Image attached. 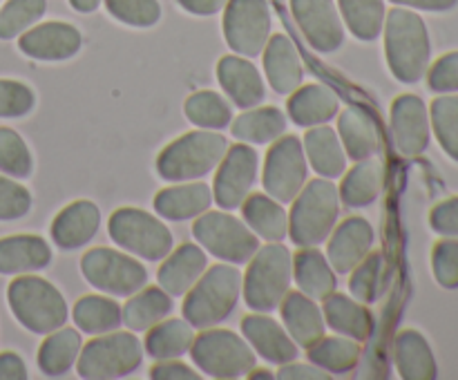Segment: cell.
<instances>
[{"mask_svg":"<svg viewBox=\"0 0 458 380\" xmlns=\"http://www.w3.org/2000/svg\"><path fill=\"white\" fill-rule=\"evenodd\" d=\"M277 378H282V380H329L331 374L329 371L320 369V367L286 362V365H280Z\"/></svg>","mask_w":458,"mask_h":380,"instance_id":"11a10c76","label":"cell"},{"mask_svg":"<svg viewBox=\"0 0 458 380\" xmlns=\"http://www.w3.org/2000/svg\"><path fill=\"white\" fill-rule=\"evenodd\" d=\"M429 224L441 235H458V197L443 201L429 213Z\"/></svg>","mask_w":458,"mask_h":380,"instance_id":"f5cc1de1","label":"cell"},{"mask_svg":"<svg viewBox=\"0 0 458 380\" xmlns=\"http://www.w3.org/2000/svg\"><path fill=\"white\" fill-rule=\"evenodd\" d=\"M383 165L374 159L358 161L343 179V186L338 188L340 199L349 206V208H362L369 206L371 201L378 199L380 190H383Z\"/></svg>","mask_w":458,"mask_h":380,"instance_id":"8d00e7d4","label":"cell"},{"mask_svg":"<svg viewBox=\"0 0 458 380\" xmlns=\"http://www.w3.org/2000/svg\"><path fill=\"white\" fill-rule=\"evenodd\" d=\"M226 150V137L213 130L188 132L161 150L157 159V173L165 182H192L217 168Z\"/></svg>","mask_w":458,"mask_h":380,"instance_id":"277c9868","label":"cell"},{"mask_svg":"<svg viewBox=\"0 0 458 380\" xmlns=\"http://www.w3.org/2000/svg\"><path fill=\"white\" fill-rule=\"evenodd\" d=\"M392 132L398 152L416 156L429 146V116L423 98L403 94L392 106Z\"/></svg>","mask_w":458,"mask_h":380,"instance_id":"e0dca14e","label":"cell"},{"mask_svg":"<svg viewBox=\"0 0 458 380\" xmlns=\"http://www.w3.org/2000/svg\"><path fill=\"white\" fill-rule=\"evenodd\" d=\"M224 38L240 56H259L271 38L267 0H228L224 7Z\"/></svg>","mask_w":458,"mask_h":380,"instance_id":"7c38bea8","label":"cell"},{"mask_svg":"<svg viewBox=\"0 0 458 380\" xmlns=\"http://www.w3.org/2000/svg\"><path fill=\"white\" fill-rule=\"evenodd\" d=\"M385 54L401 83H419L429 67L432 45L423 18L410 9H392L385 16Z\"/></svg>","mask_w":458,"mask_h":380,"instance_id":"6da1fadb","label":"cell"},{"mask_svg":"<svg viewBox=\"0 0 458 380\" xmlns=\"http://www.w3.org/2000/svg\"><path fill=\"white\" fill-rule=\"evenodd\" d=\"M76 326L85 334H107L121 325V307L112 298L103 295H85L74 304L72 311Z\"/></svg>","mask_w":458,"mask_h":380,"instance_id":"60d3db41","label":"cell"},{"mask_svg":"<svg viewBox=\"0 0 458 380\" xmlns=\"http://www.w3.org/2000/svg\"><path fill=\"white\" fill-rule=\"evenodd\" d=\"M322 316H325V325H329L335 334H343L347 338L358 340V342L369 338L371 331H374L371 313L362 307V302L347 298V295L331 293L325 300Z\"/></svg>","mask_w":458,"mask_h":380,"instance_id":"4dcf8cb0","label":"cell"},{"mask_svg":"<svg viewBox=\"0 0 458 380\" xmlns=\"http://www.w3.org/2000/svg\"><path fill=\"white\" fill-rule=\"evenodd\" d=\"M217 79L224 92L242 110L259 106L264 101V80L258 67L246 56H224L217 63Z\"/></svg>","mask_w":458,"mask_h":380,"instance_id":"ffe728a7","label":"cell"},{"mask_svg":"<svg viewBox=\"0 0 458 380\" xmlns=\"http://www.w3.org/2000/svg\"><path fill=\"white\" fill-rule=\"evenodd\" d=\"M103 0H70L72 9H76L79 13H92L97 12L98 4H101Z\"/></svg>","mask_w":458,"mask_h":380,"instance_id":"91938a15","label":"cell"},{"mask_svg":"<svg viewBox=\"0 0 458 380\" xmlns=\"http://www.w3.org/2000/svg\"><path fill=\"white\" fill-rule=\"evenodd\" d=\"M81 273L94 289L110 295H132L148 282L143 264L114 249L88 250L81 259Z\"/></svg>","mask_w":458,"mask_h":380,"instance_id":"8fae6325","label":"cell"},{"mask_svg":"<svg viewBox=\"0 0 458 380\" xmlns=\"http://www.w3.org/2000/svg\"><path fill=\"white\" fill-rule=\"evenodd\" d=\"M428 83L434 92H456L458 89V52H450L429 67Z\"/></svg>","mask_w":458,"mask_h":380,"instance_id":"816d5d0a","label":"cell"},{"mask_svg":"<svg viewBox=\"0 0 458 380\" xmlns=\"http://www.w3.org/2000/svg\"><path fill=\"white\" fill-rule=\"evenodd\" d=\"M338 137L353 161H365L378 152L380 132L376 121L360 107H347L338 119Z\"/></svg>","mask_w":458,"mask_h":380,"instance_id":"f546056e","label":"cell"},{"mask_svg":"<svg viewBox=\"0 0 458 380\" xmlns=\"http://www.w3.org/2000/svg\"><path fill=\"white\" fill-rule=\"evenodd\" d=\"M282 320H284L286 334L293 338L295 344L309 349L325 335V316L318 302L302 291L286 293L282 300Z\"/></svg>","mask_w":458,"mask_h":380,"instance_id":"cb8c5ba5","label":"cell"},{"mask_svg":"<svg viewBox=\"0 0 458 380\" xmlns=\"http://www.w3.org/2000/svg\"><path fill=\"white\" fill-rule=\"evenodd\" d=\"M47 0H7L0 9V40L25 34L45 16Z\"/></svg>","mask_w":458,"mask_h":380,"instance_id":"ee69618b","label":"cell"},{"mask_svg":"<svg viewBox=\"0 0 458 380\" xmlns=\"http://www.w3.org/2000/svg\"><path fill=\"white\" fill-rule=\"evenodd\" d=\"M31 170V152L21 134L12 128H0V173L13 179H27Z\"/></svg>","mask_w":458,"mask_h":380,"instance_id":"f6af8a7d","label":"cell"},{"mask_svg":"<svg viewBox=\"0 0 458 380\" xmlns=\"http://www.w3.org/2000/svg\"><path fill=\"white\" fill-rule=\"evenodd\" d=\"M293 280V258L280 241L258 249L244 280V300L253 311L277 308Z\"/></svg>","mask_w":458,"mask_h":380,"instance_id":"8992f818","label":"cell"},{"mask_svg":"<svg viewBox=\"0 0 458 380\" xmlns=\"http://www.w3.org/2000/svg\"><path fill=\"white\" fill-rule=\"evenodd\" d=\"M150 378L155 380H197L199 374L192 371L191 367H186L183 362H174L173 360H161L159 365L152 367L150 371Z\"/></svg>","mask_w":458,"mask_h":380,"instance_id":"db71d44e","label":"cell"},{"mask_svg":"<svg viewBox=\"0 0 458 380\" xmlns=\"http://www.w3.org/2000/svg\"><path fill=\"white\" fill-rule=\"evenodd\" d=\"M195 340V326L188 320H161L148 329L146 335V351L155 360H173V358L183 356L191 349Z\"/></svg>","mask_w":458,"mask_h":380,"instance_id":"d590c367","label":"cell"},{"mask_svg":"<svg viewBox=\"0 0 458 380\" xmlns=\"http://www.w3.org/2000/svg\"><path fill=\"white\" fill-rule=\"evenodd\" d=\"M188 121L204 130H222L233 121V110L222 94L213 89H201L191 94L183 103Z\"/></svg>","mask_w":458,"mask_h":380,"instance_id":"b9f144b4","label":"cell"},{"mask_svg":"<svg viewBox=\"0 0 458 380\" xmlns=\"http://www.w3.org/2000/svg\"><path fill=\"white\" fill-rule=\"evenodd\" d=\"M258 164V152L249 143H235L228 148L224 159L219 161V170L213 183V199L217 201L219 208H240L253 186Z\"/></svg>","mask_w":458,"mask_h":380,"instance_id":"5bb4252c","label":"cell"},{"mask_svg":"<svg viewBox=\"0 0 458 380\" xmlns=\"http://www.w3.org/2000/svg\"><path fill=\"white\" fill-rule=\"evenodd\" d=\"M432 268L438 284L458 289V240H443L434 246Z\"/></svg>","mask_w":458,"mask_h":380,"instance_id":"f907efd6","label":"cell"},{"mask_svg":"<svg viewBox=\"0 0 458 380\" xmlns=\"http://www.w3.org/2000/svg\"><path fill=\"white\" fill-rule=\"evenodd\" d=\"M36 97L21 80L0 79V119H18L34 110Z\"/></svg>","mask_w":458,"mask_h":380,"instance_id":"c3c4849f","label":"cell"},{"mask_svg":"<svg viewBox=\"0 0 458 380\" xmlns=\"http://www.w3.org/2000/svg\"><path fill=\"white\" fill-rule=\"evenodd\" d=\"M242 215L258 237L267 241H282L289 235V215L271 195L255 192L242 201Z\"/></svg>","mask_w":458,"mask_h":380,"instance_id":"1f68e13d","label":"cell"},{"mask_svg":"<svg viewBox=\"0 0 458 380\" xmlns=\"http://www.w3.org/2000/svg\"><path fill=\"white\" fill-rule=\"evenodd\" d=\"M286 110L295 123L313 128V125H322L334 119L340 110V101L334 89L327 85H300L291 94Z\"/></svg>","mask_w":458,"mask_h":380,"instance_id":"83f0119b","label":"cell"},{"mask_svg":"<svg viewBox=\"0 0 458 380\" xmlns=\"http://www.w3.org/2000/svg\"><path fill=\"white\" fill-rule=\"evenodd\" d=\"M309 360L329 374H347L360 360V342L347 335H322L316 344L309 347Z\"/></svg>","mask_w":458,"mask_h":380,"instance_id":"f35d334b","label":"cell"},{"mask_svg":"<svg viewBox=\"0 0 458 380\" xmlns=\"http://www.w3.org/2000/svg\"><path fill=\"white\" fill-rule=\"evenodd\" d=\"M101 213L97 204L88 199L72 201L61 210L52 222V240L61 249H81L97 235Z\"/></svg>","mask_w":458,"mask_h":380,"instance_id":"603a6c76","label":"cell"},{"mask_svg":"<svg viewBox=\"0 0 458 380\" xmlns=\"http://www.w3.org/2000/svg\"><path fill=\"white\" fill-rule=\"evenodd\" d=\"M27 367L22 358L13 351L0 353V380H25Z\"/></svg>","mask_w":458,"mask_h":380,"instance_id":"9f6ffc18","label":"cell"},{"mask_svg":"<svg viewBox=\"0 0 458 380\" xmlns=\"http://www.w3.org/2000/svg\"><path fill=\"white\" fill-rule=\"evenodd\" d=\"M31 195L13 177L0 174V222H13L30 213Z\"/></svg>","mask_w":458,"mask_h":380,"instance_id":"681fc988","label":"cell"},{"mask_svg":"<svg viewBox=\"0 0 458 380\" xmlns=\"http://www.w3.org/2000/svg\"><path fill=\"white\" fill-rule=\"evenodd\" d=\"M195 240L224 262H249L259 249V240L249 226L222 210H206L192 226Z\"/></svg>","mask_w":458,"mask_h":380,"instance_id":"30bf717a","label":"cell"},{"mask_svg":"<svg viewBox=\"0 0 458 380\" xmlns=\"http://www.w3.org/2000/svg\"><path fill=\"white\" fill-rule=\"evenodd\" d=\"M293 275L300 291L316 302H325L331 293H335V271L329 259L316 246H300L293 258Z\"/></svg>","mask_w":458,"mask_h":380,"instance_id":"484cf974","label":"cell"},{"mask_svg":"<svg viewBox=\"0 0 458 380\" xmlns=\"http://www.w3.org/2000/svg\"><path fill=\"white\" fill-rule=\"evenodd\" d=\"M432 125L443 150L458 161V97H441L432 103Z\"/></svg>","mask_w":458,"mask_h":380,"instance_id":"bcb514c9","label":"cell"},{"mask_svg":"<svg viewBox=\"0 0 458 380\" xmlns=\"http://www.w3.org/2000/svg\"><path fill=\"white\" fill-rule=\"evenodd\" d=\"M242 291V273L228 264H215L201 273L183 300V316L195 329H210L228 317Z\"/></svg>","mask_w":458,"mask_h":380,"instance_id":"7a4b0ae2","label":"cell"},{"mask_svg":"<svg viewBox=\"0 0 458 380\" xmlns=\"http://www.w3.org/2000/svg\"><path fill=\"white\" fill-rule=\"evenodd\" d=\"M81 353V334L76 329H56L47 334L38 349V367L45 376H56L67 374L72 369Z\"/></svg>","mask_w":458,"mask_h":380,"instance_id":"74e56055","label":"cell"},{"mask_svg":"<svg viewBox=\"0 0 458 380\" xmlns=\"http://www.w3.org/2000/svg\"><path fill=\"white\" fill-rule=\"evenodd\" d=\"M302 146L304 155L309 156V164L320 177H343L344 170H347V152H344L343 141L335 134V130L327 128V125H313L304 134Z\"/></svg>","mask_w":458,"mask_h":380,"instance_id":"f1b7e54d","label":"cell"},{"mask_svg":"<svg viewBox=\"0 0 458 380\" xmlns=\"http://www.w3.org/2000/svg\"><path fill=\"white\" fill-rule=\"evenodd\" d=\"M106 9L119 22L139 30H146L161 21L159 0H106Z\"/></svg>","mask_w":458,"mask_h":380,"instance_id":"7dc6e473","label":"cell"},{"mask_svg":"<svg viewBox=\"0 0 458 380\" xmlns=\"http://www.w3.org/2000/svg\"><path fill=\"white\" fill-rule=\"evenodd\" d=\"M107 232L112 240L137 258L159 262L173 250V235L168 226L139 208H119L107 222Z\"/></svg>","mask_w":458,"mask_h":380,"instance_id":"9c48e42d","label":"cell"},{"mask_svg":"<svg viewBox=\"0 0 458 380\" xmlns=\"http://www.w3.org/2000/svg\"><path fill=\"white\" fill-rule=\"evenodd\" d=\"M188 353L210 378H240L255 369V351L242 335L228 329H206L195 335Z\"/></svg>","mask_w":458,"mask_h":380,"instance_id":"52a82bcc","label":"cell"},{"mask_svg":"<svg viewBox=\"0 0 458 380\" xmlns=\"http://www.w3.org/2000/svg\"><path fill=\"white\" fill-rule=\"evenodd\" d=\"M143 347L134 334L107 331L81 349L76 369L81 378L107 380L128 376L141 365Z\"/></svg>","mask_w":458,"mask_h":380,"instance_id":"ba28073f","label":"cell"},{"mask_svg":"<svg viewBox=\"0 0 458 380\" xmlns=\"http://www.w3.org/2000/svg\"><path fill=\"white\" fill-rule=\"evenodd\" d=\"M340 16L358 40H376L385 25V0H338Z\"/></svg>","mask_w":458,"mask_h":380,"instance_id":"ab89813d","label":"cell"},{"mask_svg":"<svg viewBox=\"0 0 458 380\" xmlns=\"http://www.w3.org/2000/svg\"><path fill=\"white\" fill-rule=\"evenodd\" d=\"M188 13H195V16H213V13L222 12L226 7L228 0H177Z\"/></svg>","mask_w":458,"mask_h":380,"instance_id":"6f0895ef","label":"cell"},{"mask_svg":"<svg viewBox=\"0 0 458 380\" xmlns=\"http://www.w3.org/2000/svg\"><path fill=\"white\" fill-rule=\"evenodd\" d=\"M52 249L38 235H12L0 240V273L22 275L49 266Z\"/></svg>","mask_w":458,"mask_h":380,"instance_id":"d4e9b609","label":"cell"},{"mask_svg":"<svg viewBox=\"0 0 458 380\" xmlns=\"http://www.w3.org/2000/svg\"><path fill=\"white\" fill-rule=\"evenodd\" d=\"M340 215V192L329 179H313L293 199L289 235L298 246H318L331 235Z\"/></svg>","mask_w":458,"mask_h":380,"instance_id":"3957f363","label":"cell"},{"mask_svg":"<svg viewBox=\"0 0 458 380\" xmlns=\"http://www.w3.org/2000/svg\"><path fill=\"white\" fill-rule=\"evenodd\" d=\"M307 182V155L298 137H280L264 161V190L280 204H289Z\"/></svg>","mask_w":458,"mask_h":380,"instance_id":"4fadbf2b","label":"cell"},{"mask_svg":"<svg viewBox=\"0 0 458 380\" xmlns=\"http://www.w3.org/2000/svg\"><path fill=\"white\" fill-rule=\"evenodd\" d=\"M83 45V36L70 22L49 21L43 25L30 27L18 38V47L25 56L36 61H67L76 56Z\"/></svg>","mask_w":458,"mask_h":380,"instance_id":"2e32d148","label":"cell"},{"mask_svg":"<svg viewBox=\"0 0 458 380\" xmlns=\"http://www.w3.org/2000/svg\"><path fill=\"white\" fill-rule=\"evenodd\" d=\"M7 300L16 320L31 334L47 335L67 322L65 298L43 277H16L9 284Z\"/></svg>","mask_w":458,"mask_h":380,"instance_id":"5b68a950","label":"cell"},{"mask_svg":"<svg viewBox=\"0 0 458 380\" xmlns=\"http://www.w3.org/2000/svg\"><path fill=\"white\" fill-rule=\"evenodd\" d=\"M291 12L316 52L329 54L343 47L344 22L334 0H291Z\"/></svg>","mask_w":458,"mask_h":380,"instance_id":"9a60e30c","label":"cell"},{"mask_svg":"<svg viewBox=\"0 0 458 380\" xmlns=\"http://www.w3.org/2000/svg\"><path fill=\"white\" fill-rule=\"evenodd\" d=\"M331 232L334 235H331L329 249H327L331 268L343 275L352 273L371 250L374 228L365 217H349Z\"/></svg>","mask_w":458,"mask_h":380,"instance_id":"ac0fdd59","label":"cell"},{"mask_svg":"<svg viewBox=\"0 0 458 380\" xmlns=\"http://www.w3.org/2000/svg\"><path fill=\"white\" fill-rule=\"evenodd\" d=\"M173 308V300L161 286H148L132 293L121 308V320L132 331H148L164 320Z\"/></svg>","mask_w":458,"mask_h":380,"instance_id":"e575fe53","label":"cell"},{"mask_svg":"<svg viewBox=\"0 0 458 380\" xmlns=\"http://www.w3.org/2000/svg\"><path fill=\"white\" fill-rule=\"evenodd\" d=\"M242 334L267 362L286 365L298 358V344L271 316H246L242 320Z\"/></svg>","mask_w":458,"mask_h":380,"instance_id":"d6986e66","label":"cell"},{"mask_svg":"<svg viewBox=\"0 0 458 380\" xmlns=\"http://www.w3.org/2000/svg\"><path fill=\"white\" fill-rule=\"evenodd\" d=\"M392 3L420 9V12H450V9L456 7L458 0H392Z\"/></svg>","mask_w":458,"mask_h":380,"instance_id":"680465c9","label":"cell"},{"mask_svg":"<svg viewBox=\"0 0 458 380\" xmlns=\"http://www.w3.org/2000/svg\"><path fill=\"white\" fill-rule=\"evenodd\" d=\"M394 356L401 378L405 380H434L437 378V360L432 347L419 331H401L394 344Z\"/></svg>","mask_w":458,"mask_h":380,"instance_id":"d6a6232c","label":"cell"},{"mask_svg":"<svg viewBox=\"0 0 458 380\" xmlns=\"http://www.w3.org/2000/svg\"><path fill=\"white\" fill-rule=\"evenodd\" d=\"M208 266V258L197 244H182L179 249L165 255V262L159 268V286L170 295L179 298L191 291Z\"/></svg>","mask_w":458,"mask_h":380,"instance_id":"44dd1931","label":"cell"},{"mask_svg":"<svg viewBox=\"0 0 458 380\" xmlns=\"http://www.w3.org/2000/svg\"><path fill=\"white\" fill-rule=\"evenodd\" d=\"M213 190L201 182L182 183V186L164 188L155 197L157 213L170 222H186V219L199 217L201 213L213 204Z\"/></svg>","mask_w":458,"mask_h":380,"instance_id":"4316f807","label":"cell"},{"mask_svg":"<svg viewBox=\"0 0 458 380\" xmlns=\"http://www.w3.org/2000/svg\"><path fill=\"white\" fill-rule=\"evenodd\" d=\"M264 72L277 94H293L304 79L300 54L286 34H276L264 47Z\"/></svg>","mask_w":458,"mask_h":380,"instance_id":"7402d4cb","label":"cell"},{"mask_svg":"<svg viewBox=\"0 0 458 380\" xmlns=\"http://www.w3.org/2000/svg\"><path fill=\"white\" fill-rule=\"evenodd\" d=\"M286 130V116L277 107H258L246 110L231 123V134L244 143L264 146L280 139Z\"/></svg>","mask_w":458,"mask_h":380,"instance_id":"836d02e7","label":"cell"},{"mask_svg":"<svg viewBox=\"0 0 458 380\" xmlns=\"http://www.w3.org/2000/svg\"><path fill=\"white\" fill-rule=\"evenodd\" d=\"M385 289V258L380 250L367 253V258L353 268V275L349 280V291L353 298L362 304H371L380 298Z\"/></svg>","mask_w":458,"mask_h":380,"instance_id":"7bdbcfd3","label":"cell"}]
</instances>
